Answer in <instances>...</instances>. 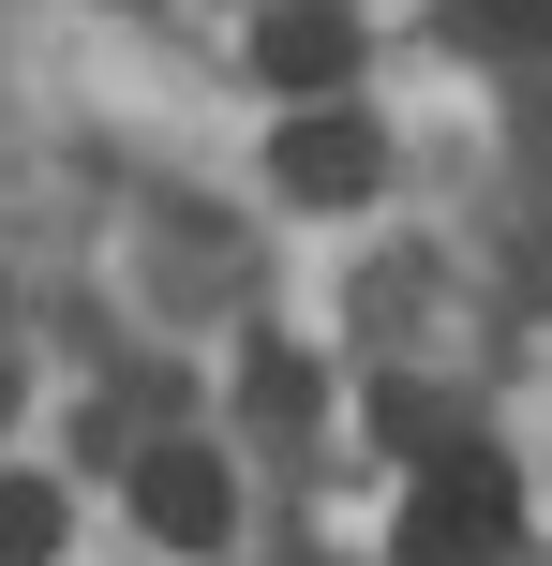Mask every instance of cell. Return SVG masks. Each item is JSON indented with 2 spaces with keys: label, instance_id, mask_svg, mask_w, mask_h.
Instances as JSON below:
<instances>
[{
  "label": "cell",
  "instance_id": "6da1fadb",
  "mask_svg": "<svg viewBox=\"0 0 552 566\" xmlns=\"http://www.w3.org/2000/svg\"><path fill=\"white\" fill-rule=\"evenodd\" d=\"M508 522H523V492H508V462L464 432V448L418 478V507H404V566H508Z\"/></svg>",
  "mask_w": 552,
  "mask_h": 566
},
{
  "label": "cell",
  "instance_id": "7a4b0ae2",
  "mask_svg": "<svg viewBox=\"0 0 552 566\" xmlns=\"http://www.w3.org/2000/svg\"><path fill=\"white\" fill-rule=\"evenodd\" d=\"M269 179H284L299 209H358V195L388 179V135H374L358 105H299V119H284V149H269Z\"/></svg>",
  "mask_w": 552,
  "mask_h": 566
},
{
  "label": "cell",
  "instance_id": "3957f363",
  "mask_svg": "<svg viewBox=\"0 0 552 566\" xmlns=\"http://www.w3.org/2000/svg\"><path fill=\"white\" fill-rule=\"evenodd\" d=\"M135 522H149L165 552H225V537H239V478H225L209 448H149V462H135Z\"/></svg>",
  "mask_w": 552,
  "mask_h": 566
},
{
  "label": "cell",
  "instance_id": "277c9868",
  "mask_svg": "<svg viewBox=\"0 0 552 566\" xmlns=\"http://www.w3.org/2000/svg\"><path fill=\"white\" fill-rule=\"evenodd\" d=\"M254 75L269 90H344L358 75V15L344 0H269L254 15Z\"/></svg>",
  "mask_w": 552,
  "mask_h": 566
},
{
  "label": "cell",
  "instance_id": "5b68a950",
  "mask_svg": "<svg viewBox=\"0 0 552 566\" xmlns=\"http://www.w3.org/2000/svg\"><path fill=\"white\" fill-rule=\"evenodd\" d=\"M60 537H75V507H60L45 478H0V566H45Z\"/></svg>",
  "mask_w": 552,
  "mask_h": 566
},
{
  "label": "cell",
  "instance_id": "8992f818",
  "mask_svg": "<svg viewBox=\"0 0 552 566\" xmlns=\"http://www.w3.org/2000/svg\"><path fill=\"white\" fill-rule=\"evenodd\" d=\"M374 432H388V448H418V462H448V448H464L434 388H374Z\"/></svg>",
  "mask_w": 552,
  "mask_h": 566
},
{
  "label": "cell",
  "instance_id": "52a82bcc",
  "mask_svg": "<svg viewBox=\"0 0 552 566\" xmlns=\"http://www.w3.org/2000/svg\"><path fill=\"white\" fill-rule=\"evenodd\" d=\"M478 45H552V0H464Z\"/></svg>",
  "mask_w": 552,
  "mask_h": 566
}]
</instances>
